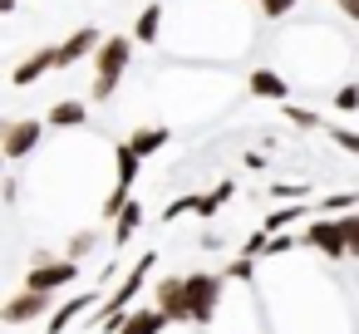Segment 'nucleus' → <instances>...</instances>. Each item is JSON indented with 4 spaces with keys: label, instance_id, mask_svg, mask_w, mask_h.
Segmentation results:
<instances>
[{
    "label": "nucleus",
    "instance_id": "obj_25",
    "mask_svg": "<svg viewBox=\"0 0 359 334\" xmlns=\"http://www.w3.org/2000/svg\"><path fill=\"white\" fill-rule=\"evenodd\" d=\"M251 270H256V256H236V260H226V265H222V275H226V280H251Z\"/></svg>",
    "mask_w": 359,
    "mask_h": 334
},
{
    "label": "nucleus",
    "instance_id": "obj_20",
    "mask_svg": "<svg viewBox=\"0 0 359 334\" xmlns=\"http://www.w3.org/2000/svg\"><path fill=\"white\" fill-rule=\"evenodd\" d=\"M300 216H305V202H290V207H276V211H271V216L261 221V231H271V236H276V231H285V226H290V221H300Z\"/></svg>",
    "mask_w": 359,
    "mask_h": 334
},
{
    "label": "nucleus",
    "instance_id": "obj_30",
    "mask_svg": "<svg viewBox=\"0 0 359 334\" xmlns=\"http://www.w3.org/2000/svg\"><path fill=\"white\" fill-rule=\"evenodd\" d=\"M256 6H261V15H266V20H280V15H290V11H295V0H256Z\"/></svg>",
    "mask_w": 359,
    "mask_h": 334
},
{
    "label": "nucleus",
    "instance_id": "obj_27",
    "mask_svg": "<svg viewBox=\"0 0 359 334\" xmlns=\"http://www.w3.org/2000/svg\"><path fill=\"white\" fill-rule=\"evenodd\" d=\"M202 207V197L192 192V197H177V202H168V211H163V221H177V216H187V211H197Z\"/></svg>",
    "mask_w": 359,
    "mask_h": 334
},
{
    "label": "nucleus",
    "instance_id": "obj_23",
    "mask_svg": "<svg viewBox=\"0 0 359 334\" xmlns=\"http://www.w3.org/2000/svg\"><path fill=\"white\" fill-rule=\"evenodd\" d=\"M94 246H99V231H74V236H69V246H65V256L84 260V256H89Z\"/></svg>",
    "mask_w": 359,
    "mask_h": 334
},
{
    "label": "nucleus",
    "instance_id": "obj_24",
    "mask_svg": "<svg viewBox=\"0 0 359 334\" xmlns=\"http://www.w3.org/2000/svg\"><path fill=\"white\" fill-rule=\"evenodd\" d=\"M325 133H330V143H334L339 153H354V158H359V128H339V123H334V128H325Z\"/></svg>",
    "mask_w": 359,
    "mask_h": 334
},
{
    "label": "nucleus",
    "instance_id": "obj_3",
    "mask_svg": "<svg viewBox=\"0 0 359 334\" xmlns=\"http://www.w3.org/2000/svg\"><path fill=\"white\" fill-rule=\"evenodd\" d=\"M222 285H226L222 270H192V275H187V309H192V324H212V314H217V305H222Z\"/></svg>",
    "mask_w": 359,
    "mask_h": 334
},
{
    "label": "nucleus",
    "instance_id": "obj_18",
    "mask_svg": "<svg viewBox=\"0 0 359 334\" xmlns=\"http://www.w3.org/2000/svg\"><path fill=\"white\" fill-rule=\"evenodd\" d=\"M231 192H236V182H217V187H212V192L202 197V207H197V216H202V221H212V216H217V211H222V207L231 202Z\"/></svg>",
    "mask_w": 359,
    "mask_h": 334
},
{
    "label": "nucleus",
    "instance_id": "obj_12",
    "mask_svg": "<svg viewBox=\"0 0 359 334\" xmlns=\"http://www.w3.org/2000/svg\"><path fill=\"white\" fill-rule=\"evenodd\" d=\"M94 300H104V295H99V290H89V295H79V300H65V305L45 319V334H65L79 314H89V309H94Z\"/></svg>",
    "mask_w": 359,
    "mask_h": 334
},
{
    "label": "nucleus",
    "instance_id": "obj_31",
    "mask_svg": "<svg viewBox=\"0 0 359 334\" xmlns=\"http://www.w3.org/2000/svg\"><path fill=\"white\" fill-rule=\"evenodd\" d=\"M330 6H339V11H344V20H354V25H359V0H330Z\"/></svg>",
    "mask_w": 359,
    "mask_h": 334
},
{
    "label": "nucleus",
    "instance_id": "obj_8",
    "mask_svg": "<svg viewBox=\"0 0 359 334\" xmlns=\"http://www.w3.org/2000/svg\"><path fill=\"white\" fill-rule=\"evenodd\" d=\"M153 305L172 319V324H192V309H187V275H163L153 285Z\"/></svg>",
    "mask_w": 359,
    "mask_h": 334
},
{
    "label": "nucleus",
    "instance_id": "obj_10",
    "mask_svg": "<svg viewBox=\"0 0 359 334\" xmlns=\"http://www.w3.org/2000/svg\"><path fill=\"white\" fill-rule=\"evenodd\" d=\"M50 69H60V50H55V45H40L35 55H25V60L11 69V84H15V89H30V84L45 79Z\"/></svg>",
    "mask_w": 359,
    "mask_h": 334
},
{
    "label": "nucleus",
    "instance_id": "obj_2",
    "mask_svg": "<svg viewBox=\"0 0 359 334\" xmlns=\"http://www.w3.org/2000/svg\"><path fill=\"white\" fill-rule=\"evenodd\" d=\"M153 265H158V251H143L133 265H128V275L118 280V290L94 309V324H104V329H118L123 324V314H128V305L143 295V285H148V275H153Z\"/></svg>",
    "mask_w": 359,
    "mask_h": 334
},
{
    "label": "nucleus",
    "instance_id": "obj_9",
    "mask_svg": "<svg viewBox=\"0 0 359 334\" xmlns=\"http://www.w3.org/2000/svg\"><path fill=\"white\" fill-rule=\"evenodd\" d=\"M104 45V30L99 25H79L69 40H60L55 50H60V69H74L79 60H94V50Z\"/></svg>",
    "mask_w": 359,
    "mask_h": 334
},
{
    "label": "nucleus",
    "instance_id": "obj_29",
    "mask_svg": "<svg viewBox=\"0 0 359 334\" xmlns=\"http://www.w3.org/2000/svg\"><path fill=\"white\" fill-rule=\"evenodd\" d=\"M344 236H349V260H359V211H344Z\"/></svg>",
    "mask_w": 359,
    "mask_h": 334
},
{
    "label": "nucleus",
    "instance_id": "obj_15",
    "mask_svg": "<svg viewBox=\"0 0 359 334\" xmlns=\"http://www.w3.org/2000/svg\"><path fill=\"white\" fill-rule=\"evenodd\" d=\"M45 123H50V128H84V123H89V109H84L79 99H60V104L45 113Z\"/></svg>",
    "mask_w": 359,
    "mask_h": 334
},
{
    "label": "nucleus",
    "instance_id": "obj_4",
    "mask_svg": "<svg viewBox=\"0 0 359 334\" xmlns=\"http://www.w3.org/2000/svg\"><path fill=\"white\" fill-rule=\"evenodd\" d=\"M300 246L320 251L325 260H349V236H344V221L339 216H315L300 236Z\"/></svg>",
    "mask_w": 359,
    "mask_h": 334
},
{
    "label": "nucleus",
    "instance_id": "obj_21",
    "mask_svg": "<svg viewBox=\"0 0 359 334\" xmlns=\"http://www.w3.org/2000/svg\"><path fill=\"white\" fill-rule=\"evenodd\" d=\"M280 113H285V123H295V128H305V133L325 128V118H320L315 109H300V104H280Z\"/></svg>",
    "mask_w": 359,
    "mask_h": 334
},
{
    "label": "nucleus",
    "instance_id": "obj_7",
    "mask_svg": "<svg viewBox=\"0 0 359 334\" xmlns=\"http://www.w3.org/2000/svg\"><path fill=\"white\" fill-rule=\"evenodd\" d=\"M79 280V260L74 256H50L45 265H30V275H25V285L30 290H45V295H55V290H65V285H74Z\"/></svg>",
    "mask_w": 359,
    "mask_h": 334
},
{
    "label": "nucleus",
    "instance_id": "obj_11",
    "mask_svg": "<svg viewBox=\"0 0 359 334\" xmlns=\"http://www.w3.org/2000/svg\"><path fill=\"white\" fill-rule=\"evenodd\" d=\"M168 324H172V319H168L158 305H143V309H128V314H123V324H118L114 334H163Z\"/></svg>",
    "mask_w": 359,
    "mask_h": 334
},
{
    "label": "nucleus",
    "instance_id": "obj_1",
    "mask_svg": "<svg viewBox=\"0 0 359 334\" xmlns=\"http://www.w3.org/2000/svg\"><path fill=\"white\" fill-rule=\"evenodd\" d=\"M133 35H104V45L94 50V84H89V99L94 104H109L128 74V60H133Z\"/></svg>",
    "mask_w": 359,
    "mask_h": 334
},
{
    "label": "nucleus",
    "instance_id": "obj_14",
    "mask_svg": "<svg viewBox=\"0 0 359 334\" xmlns=\"http://www.w3.org/2000/svg\"><path fill=\"white\" fill-rule=\"evenodd\" d=\"M168 138H172V128H163V123H143V128L128 133V143L138 148V158H158L168 148Z\"/></svg>",
    "mask_w": 359,
    "mask_h": 334
},
{
    "label": "nucleus",
    "instance_id": "obj_32",
    "mask_svg": "<svg viewBox=\"0 0 359 334\" xmlns=\"http://www.w3.org/2000/svg\"><path fill=\"white\" fill-rule=\"evenodd\" d=\"M0 15H15V0H0Z\"/></svg>",
    "mask_w": 359,
    "mask_h": 334
},
{
    "label": "nucleus",
    "instance_id": "obj_26",
    "mask_svg": "<svg viewBox=\"0 0 359 334\" xmlns=\"http://www.w3.org/2000/svg\"><path fill=\"white\" fill-rule=\"evenodd\" d=\"M339 113H359V84H344V89H334V99H330Z\"/></svg>",
    "mask_w": 359,
    "mask_h": 334
},
{
    "label": "nucleus",
    "instance_id": "obj_16",
    "mask_svg": "<svg viewBox=\"0 0 359 334\" xmlns=\"http://www.w3.org/2000/svg\"><path fill=\"white\" fill-rule=\"evenodd\" d=\"M158 30H163V0H148L143 15L133 20V40H138V45H153V40H158Z\"/></svg>",
    "mask_w": 359,
    "mask_h": 334
},
{
    "label": "nucleus",
    "instance_id": "obj_17",
    "mask_svg": "<svg viewBox=\"0 0 359 334\" xmlns=\"http://www.w3.org/2000/svg\"><path fill=\"white\" fill-rule=\"evenodd\" d=\"M138 226H143V207H138V202H128V207L118 211V221H114V246L123 251V246L133 241V231H138Z\"/></svg>",
    "mask_w": 359,
    "mask_h": 334
},
{
    "label": "nucleus",
    "instance_id": "obj_19",
    "mask_svg": "<svg viewBox=\"0 0 359 334\" xmlns=\"http://www.w3.org/2000/svg\"><path fill=\"white\" fill-rule=\"evenodd\" d=\"M315 207H320V216H344V211H359V192H330Z\"/></svg>",
    "mask_w": 359,
    "mask_h": 334
},
{
    "label": "nucleus",
    "instance_id": "obj_22",
    "mask_svg": "<svg viewBox=\"0 0 359 334\" xmlns=\"http://www.w3.org/2000/svg\"><path fill=\"white\" fill-rule=\"evenodd\" d=\"M271 202H310L305 182H271Z\"/></svg>",
    "mask_w": 359,
    "mask_h": 334
},
{
    "label": "nucleus",
    "instance_id": "obj_13",
    "mask_svg": "<svg viewBox=\"0 0 359 334\" xmlns=\"http://www.w3.org/2000/svg\"><path fill=\"white\" fill-rule=\"evenodd\" d=\"M246 89H251L256 99H271V104H285V99H290V84H285L276 69H251Z\"/></svg>",
    "mask_w": 359,
    "mask_h": 334
},
{
    "label": "nucleus",
    "instance_id": "obj_6",
    "mask_svg": "<svg viewBox=\"0 0 359 334\" xmlns=\"http://www.w3.org/2000/svg\"><path fill=\"white\" fill-rule=\"evenodd\" d=\"M50 305H55V300H50L45 290H30V285H25L20 295H11L6 305H0V324H11V329H15V324H35V319H50V314H55Z\"/></svg>",
    "mask_w": 359,
    "mask_h": 334
},
{
    "label": "nucleus",
    "instance_id": "obj_28",
    "mask_svg": "<svg viewBox=\"0 0 359 334\" xmlns=\"http://www.w3.org/2000/svg\"><path fill=\"white\" fill-rule=\"evenodd\" d=\"M295 246V236H285V231H276L271 241H266V251H261V260H276V256H285Z\"/></svg>",
    "mask_w": 359,
    "mask_h": 334
},
{
    "label": "nucleus",
    "instance_id": "obj_5",
    "mask_svg": "<svg viewBox=\"0 0 359 334\" xmlns=\"http://www.w3.org/2000/svg\"><path fill=\"white\" fill-rule=\"evenodd\" d=\"M45 128H50V123H40V118H6V123H0V143H6V158H11V162L30 158V153L45 143Z\"/></svg>",
    "mask_w": 359,
    "mask_h": 334
}]
</instances>
